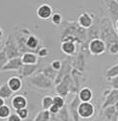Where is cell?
<instances>
[{"label":"cell","mask_w":118,"mask_h":121,"mask_svg":"<svg viewBox=\"0 0 118 121\" xmlns=\"http://www.w3.org/2000/svg\"><path fill=\"white\" fill-rule=\"evenodd\" d=\"M48 54H49V50H48L46 47H41V48L38 50V55L39 57H41V58H44V57L48 56Z\"/></svg>","instance_id":"obj_21"},{"label":"cell","mask_w":118,"mask_h":121,"mask_svg":"<svg viewBox=\"0 0 118 121\" xmlns=\"http://www.w3.org/2000/svg\"><path fill=\"white\" fill-rule=\"evenodd\" d=\"M115 26H116V29H117V31H118V19L116 20V23H115Z\"/></svg>","instance_id":"obj_26"},{"label":"cell","mask_w":118,"mask_h":121,"mask_svg":"<svg viewBox=\"0 0 118 121\" xmlns=\"http://www.w3.org/2000/svg\"><path fill=\"white\" fill-rule=\"evenodd\" d=\"M8 86H10V88L12 89L13 92H17L18 90L21 89L22 87V81L19 77H17V76H13L11 77L8 82H7Z\"/></svg>","instance_id":"obj_7"},{"label":"cell","mask_w":118,"mask_h":121,"mask_svg":"<svg viewBox=\"0 0 118 121\" xmlns=\"http://www.w3.org/2000/svg\"><path fill=\"white\" fill-rule=\"evenodd\" d=\"M36 69H37V65H23L19 72L22 76L28 77V76H31V75L35 72Z\"/></svg>","instance_id":"obj_13"},{"label":"cell","mask_w":118,"mask_h":121,"mask_svg":"<svg viewBox=\"0 0 118 121\" xmlns=\"http://www.w3.org/2000/svg\"><path fill=\"white\" fill-rule=\"evenodd\" d=\"M11 104H12V107L16 111H17V110L27 108L28 102H27V99L23 95H16L13 97Z\"/></svg>","instance_id":"obj_5"},{"label":"cell","mask_w":118,"mask_h":121,"mask_svg":"<svg viewBox=\"0 0 118 121\" xmlns=\"http://www.w3.org/2000/svg\"><path fill=\"white\" fill-rule=\"evenodd\" d=\"M59 111H60V109H59L58 107H56V106H52V107L49 109V112L50 113H53V114H56V113H58L59 112Z\"/></svg>","instance_id":"obj_24"},{"label":"cell","mask_w":118,"mask_h":121,"mask_svg":"<svg viewBox=\"0 0 118 121\" xmlns=\"http://www.w3.org/2000/svg\"><path fill=\"white\" fill-rule=\"evenodd\" d=\"M11 114L12 112L8 106L4 105L3 107L0 108V119H7Z\"/></svg>","instance_id":"obj_16"},{"label":"cell","mask_w":118,"mask_h":121,"mask_svg":"<svg viewBox=\"0 0 118 121\" xmlns=\"http://www.w3.org/2000/svg\"><path fill=\"white\" fill-rule=\"evenodd\" d=\"M4 105H6V104H5V100H4L3 98H1V97H0V108H1V107H3Z\"/></svg>","instance_id":"obj_25"},{"label":"cell","mask_w":118,"mask_h":121,"mask_svg":"<svg viewBox=\"0 0 118 121\" xmlns=\"http://www.w3.org/2000/svg\"><path fill=\"white\" fill-rule=\"evenodd\" d=\"M39 43L38 39L36 36H29L25 41V45L29 49H36Z\"/></svg>","instance_id":"obj_12"},{"label":"cell","mask_w":118,"mask_h":121,"mask_svg":"<svg viewBox=\"0 0 118 121\" xmlns=\"http://www.w3.org/2000/svg\"><path fill=\"white\" fill-rule=\"evenodd\" d=\"M5 39V34H4V30L0 27V46L2 45L3 41Z\"/></svg>","instance_id":"obj_23"},{"label":"cell","mask_w":118,"mask_h":121,"mask_svg":"<svg viewBox=\"0 0 118 121\" xmlns=\"http://www.w3.org/2000/svg\"><path fill=\"white\" fill-rule=\"evenodd\" d=\"M7 121H22V119L17 114V113H12L8 118Z\"/></svg>","instance_id":"obj_22"},{"label":"cell","mask_w":118,"mask_h":121,"mask_svg":"<svg viewBox=\"0 0 118 121\" xmlns=\"http://www.w3.org/2000/svg\"><path fill=\"white\" fill-rule=\"evenodd\" d=\"M53 105L58 107L59 109H62L63 106H64V99L62 97V96H59V95H56L53 97Z\"/></svg>","instance_id":"obj_18"},{"label":"cell","mask_w":118,"mask_h":121,"mask_svg":"<svg viewBox=\"0 0 118 121\" xmlns=\"http://www.w3.org/2000/svg\"><path fill=\"white\" fill-rule=\"evenodd\" d=\"M78 22L83 28H89L92 24V18L88 13H83L78 17Z\"/></svg>","instance_id":"obj_8"},{"label":"cell","mask_w":118,"mask_h":121,"mask_svg":"<svg viewBox=\"0 0 118 121\" xmlns=\"http://www.w3.org/2000/svg\"><path fill=\"white\" fill-rule=\"evenodd\" d=\"M23 65H35L38 64V57L32 52H25L21 56Z\"/></svg>","instance_id":"obj_6"},{"label":"cell","mask_w":118,"mask_h":121,"mask_svg":"<svg viewBox=\"0 0 118 121\" xmlns=\"http://www.w3.org/2000/svg\"><path fill=\"white\" fill-rule=\"evenodd\" d=\"M79 98L82 102H89L92 98L91 89L88 87H84L79 93Z\"/></svg>","instance_id":"obj_10"},{"label":"cell","mask_w":118,"mask_h":121,"mask_svg":"<svg viewBox=\"0 0 118 121\" xmlns=\"http://www.w3.org/2000/svg\"><path fill=\"white\" fill-rule=\"evenodd\" d=\"M88 49L92 55H101L106 50V44L100 39H92L88 45Z\"/></svg>","instance_id":"obj_1"},{"label":"cell","mask_w":118,"mask_h":121,"mask_svg":"<svg viewBox=\"0 0 118 121\" xmlns=\"http://www.w3.org/2000/svg\"><path fill=\"white\" fill-rule=\"evenodd\" d=\"M16 113H17L22 120H23V119H26V118L28 117V115H29V112H28L27 108L21 109V110H17V111H16Z\"/></svg>","instance_id":"obj_19"},{"label":"cell","mask_w":118,"mask_h":121,"mask_svg":"<svg viewBox=\"0 0 118 121\" xmlns=\"http://www.w3.org/2000/svg\"><path fill=\"white\" fill-rule=\"evenodd\" d=\"M61 49L64 54L72 55V54H74V52L76 50V46H75L74 42H72V41H64L61 45Z\"/></svg>","instance_id":"obj_9"},{"label":"cell","mask_w":118,"mask_h":121,"mask_svg":"<svg viewBox=\"0 0 118 121\" xmlns=\"http://www.w3.org/2000/svg\"><path fill=\"white\" fill-rule=\"evenodd\" d=\"M51 67L55 70H59L61 67H62V62L59 60H55L51 63Z\"/></svg>","instance_id":"obj_20"},{"label":"cell","mask_w":118,"mask_h":121,"mask_svg":"<svg viewBox=\"0 0 118 121\" xmlns=\"http://www.w3.org/2000/svg\"><path fill=\"white\" fill-rule=\"evenodd\" d=\"M22 66H23V64H22V60H21V57H16V58L10 59L8 60L7 64L2 68L1 72H6V71H20Z\"/></svg>","instance_id":"obj_2"},{"label":"cell","mask_w":118,"mask_h":121,"mask_svg":"<svg viewBox=\"0 0 118 121\" xmlns=\"http://www.w3.org/2000/svg\"><path fill=\"white\" fill-rule=\"evenodd\" d=\"M53 10L52 7L49 4H41L39 5V7L37 10V14L38 18L42 19V20H47L49 18H51L52 14H53Z\"/></svg>","instance_id":"obj_4"},{"label":"cell","mask_w":118,"mask_h":121,"mask_svg":"<svg viewBox=\"0 0 118 121\" xmlns=\"http://www.w3.org/2000/svg\"><path fill=\"white\" fill-rule=\"evenodd\" d=\"M94 113V107L89 102H82L78 107V114L82 118H89Z\"/></svg>","instance_id":"obj_3"},{"label":"cell","mask_w":118,"mask_h":121,"mask_svg":"<svg viewBox=\"0 0 118 121\" xmlns=\"http://www.w3.org/2000/svg\"><path fill=\"white\" fill-rule=\"evenodd\" d=\"M41 105L44 111H49V109L53 106V97L50 95H46L42 98Z\"/></svg>","instance_id":"obj_14"},{"label":"cell","mask_w":118,"mask_h":121,"mask_svg":"<svg viewBox=\"0 0 118 121\" xmlns=\"http://www.w3.org/2000/svg\"><path fill=\"white\" fill-rule=\"evenodd\" d=\"M13 93V92L12 91V89L10 88V86H8L7 83H5V84L0 86V97L3 98L4 100L8 99V98H11Z\"/></svg>","instance_id":"obj_11"},{"label":"cell","mask_w":118,"mask_h":121,"mask_svg":"<svg viewBox=\"0 0 118 121\" xmlns=\"http://www.w3.org/2000/svg\"><path fill=\"white\" fill-rule=\"evenodd\" d=\"M117 76H118V64L111 66L106 71V77L108 80H110V78H115Z\"/></svg>","instance_id":"obj_15"},{"label":"cell","mask_w":118,"mask_h":121,"mask_svg":"<svg viewBox=\"0 0 118 121\" xmlns=\"http://www.w3.org/2000/svg\"><path fill=\"white\" fill-rule=\"evenodd\" d=\"M63 21V17H62V14L60 13H54L52 14V17H51V22L56 25V26H59V25H61Z\"/></svg>","instance_id":"obj_17"}]
</instances>
